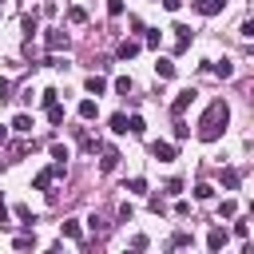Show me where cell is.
Returning <instances> with one entry per match:
<instances>
[{"label": "cell", "instance_id": "obj_1", "mask_svg": "<svg viewBox=\"0 0 254 254\" xmlns=\"http://www.w3.org/2000/svg\"><path fill=\"white\" fill-rule=\"evenodd\" d=\"M226 123H230V107H226L222 99H214V103L202 111V119H198V139H202V143H214V139L226 131Z\"/></svg>", "mask_w": 254, "mask_h": 254}, {"label": "cell", "instance_id": "obj_26", "mask_svg": "<svg viewBox=\"0 0 254 254\" xmlns=\"http://www.w3.org/2000/svg\"><path fill=\"white\" fill-rule=\"evenodd\" d=\"M48 119H52V123H64V107H60V103H48Z\"/></svg>", "mask_w": 254, "mask_h": 254}, {"label": "cell", "instance_id": "obj_3", "mask_svg": "<svg viewBox=\"0 0 254 254\" xmlns=\"http://www.w3.org/2000/svg\"><path fill=\"white\" fill-rule=\"evenodd\" d=\"M56 175H64V163H52V167H48V171H40V175H36V179H32V187H36V190H48V187H52V179H56Z\"/></svg>", "mask_w": 254, "mask_h": 254}, {"label": "cell", "instance_id": "obj_27", "mask_svg": "<svg viewBox=\"0 0 254 254\" xmlns=\"http://www.w3.org/2000/svg\"><path fill=\"white\" fill-rule=\"evenodd\" d=\"M187 135H190V127H187V123H183V115H179V119H175V139H179V143H183V139H187Z\"/></svg>", "mask_w": 254, "mask_h": 254}, {"label": "cell", "instance_id": "obj_25", "mask_svg": "<svg viewBox=\"0 0 254 254\" xmlns=\"http://www.w3.org/2000/svg\"><path fill=\"white\" fill-rule=\"evenodd\" d=\"M67 20H71V24H83V20H87V12L75 4V8H67Z\"/></svg>", "mask_w": 254, "mask_h": 254}, {"label": "cell", "instance_id": "obj_19", "mask_svg": "<svg viewBox=\"0 0 254 254\" xmlns=\"http://www.w3.org/2000/svg\"><path fill=\"white\" fill-rule=\"evenodd\" d=\"M20 24H24V36H32V32H36V28H40V20H36V12H28V16H24V20H20Z\"/></svg>", "mask_w": 254, "mask_h": 254}, {"label": "cell", "instance_id": "obj_16", "mask_svg": "<svg viewBox=\"0 0 254 254\" xmlns=\"http://www.w3.org/2000/svg\"><path fill=\"white\" fill-rule=\"evenodd\" d=\"M238 183H242L238 171H222V187H226V190H238Z\"/></svg>", "mask_w": 254, "mask_h": 254}, {"label": "cell", "instance_id": "obj_32", "mask_svg": "<svg viewBox=\"0 0 254 254\" xmlns=\"http://www.w3.org/2000/svg\"><path fill=\"white\" fill-rule=\"evenodd\" d=\"M234 238H242V242H246V238H250V226H246V222H234Z\"/></svg>", "mask_w": 254, "mask_h": 254}, {"label": "cell", "instance_id": "obj_30", "mask_svg": "<svg viewBox=\"0 0 254 254\" xmlns=\"http://www.w3.org/2000/svg\"><path fill=\"white\" fill-rule=\"evenodd\" d=\"M4 99H12V79L0 75V103H4Z\"/></svg>", "mask_w": 254, "mask_h": 254}, {"label": "cell", "instance_id": "obj_36", "mask_svg": "<svg viewBox=\"0 0 254 254\" xmlns=\"http://www.w3.org/2000/svg\"><path fill=\"white\" fill-rule=\"evenodd\" d=\"M0 16H4V4H0Z\"/></svg>", "mask_w": 254, "mask_h": 254}, {"label": "cell", "instance_id": "obj_17", "mask_svg": "<svg viewBox=\"0 0 254 254\" xmlns=\"http://www.w3.org/2000/svg\"><path fill=\"white\" fill-rule=\"evenodd\" d=\"M115 167H119V151L107 147V151H103V171H115Z\"/></svg>", "mask_w": 254, "mask_h": 254}, {"label": "cell", "instance_id": "obj_31", "mask_svg": "<svg viewBox=\"0 0 254 254\" xmlns=\"http://www.w3.org/2000/svg\"><path fill=\"white\" fill-rule=\"evenodd\" d=\"M107 16H123V0H107Z\"/></svg>", "mask_w": 254, "mask_h": 254}, {"label": "cell", "instance_id": "obj_29", "mask_svg": "<svg viewBox=\"0 0 254 254\" xmlns=\"http://www.w3.org/2000/svg\"><path fill=\"white\" fill-rule=\"evenodd\" d=\"M32 246H36L32 234H20V238H16V250H32Z\"/></svg>", "mask_w": 254, "mask_h": 254}, {"label": "cell", "instance_id": "obj_11", "mask_svg": "<svg viewBox=\"0 0 254 254\" xmlns=\"http://www.w3.org/2000/svg\"><path fill=\"white\" fill-rule=\"evenodd\" d=\"M206 67H210L214 75H222V79H230V75H234V64H230V60H222V64H206Z\"/></svg>", "mask_w": 254, "mask_h": 254}, {"label": "cell", "instance_id": "obj_33", "mask_svg": "<svg viewBox=\"0 0 254 254\" xmlns=\"http://www.w3.org/2000/svg\"><path fill=\"white\" fill-rule=\"evenodd\" d=\"M163 8H167V12H179V8H183V0H163Z\"/></svg>", "mask_w": 254, "mask_h": 254}, {"label": "cell", "instance_id": "obj_15", "mask_svg": "<svg viewBox=\"0 0 254 254\" xmlns=\"http://www.w3.org/2000/svg\"><path fill=\"white\" fill-rule=\"evenodd\" d=\"M12 131L28 135V131H32V115H16V119H12Z\"/></svg>", "mask_w": 254, "mask_h": 254}, {"label": "cell", "instance_id": "obj_28", "mask_svg": "<svg viewBox=\"0 0 254 254\" xmlns=\"http://www.w3.org/2000/svg\"><path fill=\"white\" fill-rule=\"evenodd\" d=\"M52 159L64 163V159H67V147H64V143H52Z\"/></svg>", "mask_w": 254, "mask_h": 254}, {"label": "cell", "instance_id": "obj_2", "mask_svg": "<svg viewBox=\"0 0 254 254\" xmlns=\"http://www.w3.org/2000/svg\"><path fill=\"white\" fill-rule=\"evenodd\" d=\"M194 95H198V91H194V87H183V91H179V95H175V99H171V115H175V119H179V115H183V111H187V107H190V103H194Z\"/></svg>", "mask_w": 254, "mask_h": 254}, {"label": "cell", "instance_id": "obj_18", "mask_svg": "<svg viewBox=\"0 0 254 254\" xmlns=\"http://www.w3.org/2000/svg\"><path fill=\"white\" fill-rule=\"evenodd\" d=\"M60 230H64V234H67V238H75V242H79V238H83V230H79V222H71V218H67V222H64V226H60Z\"/></svg>", "mask_w": 254, "mask_h": 254}, {"label": "cell", "instance_id": "obj_12", "mask_svg": "<svg viewBox=\"0 0 254 254\" xmlns=\"http://www.w3.org/2000/svg\"><path fill=\"white\" fill-rule=\"evenodd\" d=\"M95 115H99V103L95 99H83L79 103V119H95Z\"/></svg>", "mask_w": 254, "mask_h": 254}, {"label": "cell", "instance_id": "obj_20", "mask_svg": "<svg viewBox=\"0 0 254 254\" xmlns=\"http://www.w3.org/2000/svg\"><path fill=\"white\" fill-rule=\"evenodd\" d=\"M115 91L127 99V95H131V75H119V79H115Z\"/></svg>", "mask_w": 254, "mask_h": 254}, {"label": "cell", "instance_id": "obj_14", "mask_svg": "<svg viewBox=\"0 0 254 254\" xmlns=\"http://www.w3.org/2000/svg\"><path fill=\"white\" fill-rule=\"evenodd\" d=\"M131 56H139V44L135 40H123L119 44V60H131Z\"/></svg>", "mask_w": 254, "mask_h": 254}, {"label": "cell", "instance_id": "obj_10", "mask_svg": "<svg viewBox=\"0 0 254 254\" xmlns=\"http://www.w3.org/2000/svg\"><path fill=\"white\" fill-rule=\"evenodd\" d=\"M155 75H159V79H171V75H175V64H171V60H155Z\"/></svg>", "mask_w": 254, "mask_h": 254}, {"label": "cell", "instance_id": "obj_21", "mask_svg": "<svg viewBox=\"0 0 254 254\" xmlns=\"http://www.w3.org/2000/svg\"><path fill=\"white\" fill-rule=\"evenodd\" d=\"M127 131H131V135H143V131H147V123H143L139 115H131V119H127Z\"/></svg>", "mask_w": 254, "mask_h": 254}, {"label": "cell", "instance_id": "obj_35", "mask_svg": "<svg viewBox=\"0 0 254 254\" xmlns=\"http://www.w3.org/2000/svg\"><path fill=\"white\" fill-rule=\"evenodd\" d=\"M4 143H8V127H0V147H4Z\"/></svg>", "mask_w": 254, "mask_h": 254}, {"label": "cell", "instance_id": "obj_5", "mask_svg": "<svg viewBox=\"0 0 254 254\" xmlns=\"http://www.w3.org/2000/svg\"><path fill=\"white\" fill-rule=\"evenodd\" d=\"M151 155H155L159 163H171L179 151H175V143H163V139H159V143H151Z\"/></svg>", "mask_w": 254, "mask_h": 254}, {"label": "cell", "instance_id": "obj_7", "mask_svg": "<svg viewBox=\"0 0 254 254\" xmlns=\"http://www.w3.org/2000/svg\"><path fill=\"white\" fill-rule=\"evenodd\" d=\"M44 44H48V52H60V48H67V32H60V28H52Z\"/></svg>", "mask_w": 254, "mask_h": 254}, {"label": "cell", "instance_id": "obj_24", "mask_svg": "<svg viewBox=\"0 0 254 254\" xmlns=\"http://www.w3.org/2000/svg\"><path fill=\"white\" fill-rule=\"evenodd\" d=\"M234 214H238V202H230V198H226V202L218 206V218H234Z\"/></svg>", "mask_w": 254, "mask_h": 254}, {"label": "cell", "instance_id": "obj_22", "mask_svg": "<svg viewBox=\"0 0 254 254\" xmlns=\"http://www.w3.org/2000/svg\"><path fill=\"white\" fill-rule=\"evenodd\" d=\"M127 190H131V194H147V179H139V175H135V179L127 183Z\"/></svg>", "mask_w": 254, "mask_h": 254}, {"label": "cell", "instance_id": "obj_9", "mask_svg": "<svg viewBox=\"0 0 254 254\" xmlns=\"http://www.w3.org/2000/svg\"><path fill=\"white\" fill-rule=\"evenodd\" d=\"M222 246H226V230H222V226H214V230L206 234V250H222Z\"/></svg>", "mask_w": 254, "mask_h": 254}, {"label": "cell", "instance_id": "obj_23", "mask_svg": "<svg viewBox=\"0 0 254 254\" xmlns=\"http://www.w3.org/2000/svg\"><path fill=\"white\" fill-rule=\"evenodd\" d=\"M194 198H202V202L214 198V187H210V183H198V187H194Z\"/></svg>", "mask_w": 254, "mask_h": 254}, {"label": "cell", "instance_id": "obj_8", "mask_svg": "<svg viewBox=\"0 0 254 254\" xmlns=\"http://www.w3.org/2000/svg\"><path fill=\"white\" fill-rule=\"evenodd\" d=\"M83 87H87V95H95V99H99V95L107 91V79H103V75H87V79H83Z\"/></svg>", "mask_w": 254, "mask_h": 254}, {"label": "cell", "instance_id": "obj_13", "mask_svg": "<svg viewBox=\"0 0 254 254\" xmlns=\"http://www.w3.org/2000/svg\"><path fill=\"white\" fill-rule=\"evenodd\" d=\"M107 123H111V131H115V135H127V115H123V111H115Z\"/></svg>", "mask_w": 254, "mask_h": 254}, {"label": "cell", "instance_id": "obj_4", "mask_svg": "<svg viewBox=\"0 0 254 254\" xmlns=\"http://www.w3.org/2000/svg\"><path fill=\"white\" fill-rule=\"evenodd\" d=\"M171 32H175V52H187V48H190V36H194V32H190L187 24H175Z\"/></svg>", "mask_w": 254, "mask_h": 254}, {"label": "cell", "instance_id": "obj_6", "mask_svg": "<svg viewBox=\"0 0 254 254\" xmlns=\"http://www.w3.org/2000/svg\"><path fill=\"white\" fill-rule=\"evenodd\" d=\"M226 8V0H194V12L198 16H218Z\"/></svg>", "mask_w": 254, "mask_h": 254}, {"label": "cell", "instance_id": "obj_34", "mask_svg": "<svg viewBox=\"0 0 254 254\" xmlns=\"http://www.w3.org/2000/svg\"><path fill=\"white\" fill-rule=\"evenodd\" d=\"M0 226H8V206H4V198H0Z\"/></svg>", "mask_w": 254, "mask_h": 254}]
</instances>
